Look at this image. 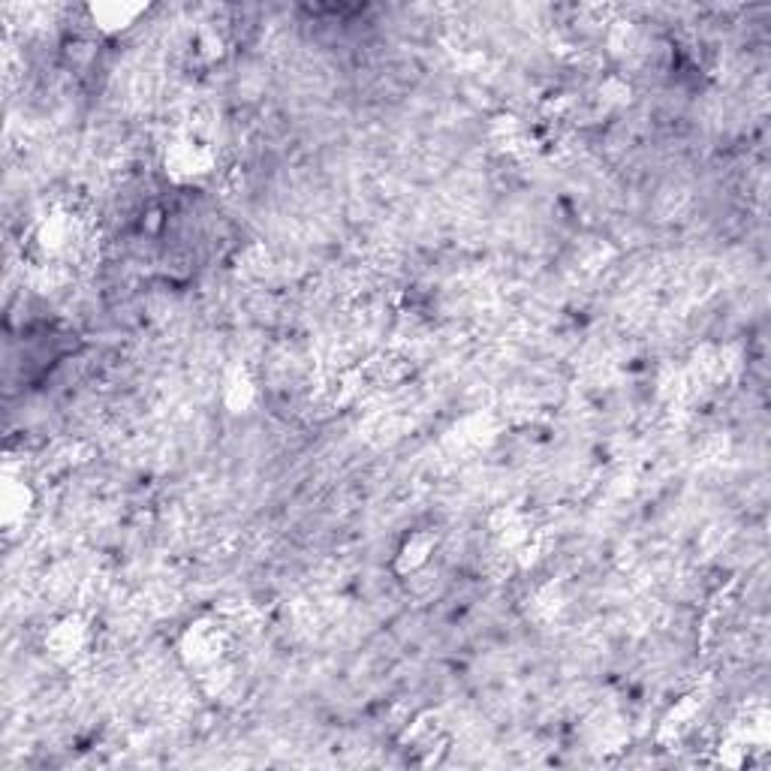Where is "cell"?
<instances>
[{"label":"cell","instance_id":"3","mask_svg":"<svg viewBox=\"0 0 771 771\" xmlns=\"http://www.w3.org/2000/svg\"><path fill=\"white\" fill-rule=\"evenodd\" d=\"M85 241V226L70 208H52L33 224L31 245L43 263L73 257V250Z\"/></svg>","mask_w":771,"mask_h":771},{"label":"cell","instance_id":"2","mask_svg":"<svg viewBox=\"0 0 771 771\" xmlns=\"http://www.w3.org/2000/svg\"><path fill=\"white\" fill-rule=\"evenodd\" d=\"M229 645H233V630L220 618L203 615V618H196V621L184 627L178 642H175V651H178V660L187 669L199 675L208 666L226 660Z\"/></svg>","mask_w":771,"mask_h":771},{"label":"cell","instance_id":"6","mask_svg":"<svg viewBox=\"0 0 771 771\" xmlns=\"http://www.w3.org/2000/svg\"><path fill=\"white\" fill-rule=\"evenodd\" d=\"M145 12H148V7H142V3H94V7H88V19L100 33L119 37V33L133 31Z\"/></svg>","mask_w":771,"mask_h":771},{"label":"cell","instance_id":"5","mask_svg":"<svg viewBox=\"0 0 771 771\" xmlns=\"http://www.w3.org/2000/svg\"><path fill=\"white\" fill-rule=\"evenodd\" d=\"M492 536L497 539V546L506 552H522L531 546L534 539V522L525 510L518 506H504L492 515Z\"/></svg>","mask_w":771,"mask_h":771},{"label":"cell","instance_id":"8","mask_svg":"<svg viewBox=\"0 0 771 771\" xmlns=\"http://www.w3.org/2000/svg\"><path fill=\"white\" fill-rule=\"evenodd\" d=\"M33 510V489L24 482V476H7L0 489V518L3 527L12 531L16 525H24V518Z\"/></svg>","mask_w":771,"mask_h":771},{"label":"cell","instance_id":"7","mask_svg":"<svg viewBox=\"0 0 771 771\" xmlns=\"http://www.w3.org/2000/svg\"><path fill=\"white\" fill-rule=\"evenodd\" d=\"M257 398H259V386L245 364H236V368H229V371H226L224 386H220V401H224V408L229 410L233 417H245V413H250L254 404H257Z\"/></svg>","mask_w":771,"mask_h":771},{"label":"cell","instance_id":"1","mask_svg":"<svg viewBox=\"0 0 771 771\" xmlns=\"http://www.w3.org/2000/svg\"><path fill=\"white\" fill-rule=\"evenodd\" d=\"M163 172L178 187L203 184L217 172V148L199 133H178L163 148Z\"/></svg>","mask_w":771,"mask_h":771},{"label":"cell","instance_id":"9","mask_svg":"<svg viewBox=\"0 0 771 771\" xmlns=\"http://www.w3.org/2000/svg\"><path fill=\"white\" fill-rule=\"evenodd\" d=\"M434 546H438V539H434V534H429V531H417V534H410L408 539L401 543V548L395 552L398 576H404V578L419 576V573L431 564Z\"/></svg>","mask_w":771,"mask_h":771},{"label":"cell","instance_id":"4","mask_svg":"<svg viewBox=\"0 0 771 771\" xmlns=\"http://www.w3.org/2000/svg\"><path fill=\"white\" fill-rule=\"evenodd\" d=\"M94 642V627L85 615L79 611H66L43 636V651L49 654V660L58 666H75L79 660H85Z\"/></svg>","mask_w":771,"mask_h":771}]
</instances>
